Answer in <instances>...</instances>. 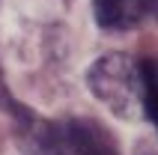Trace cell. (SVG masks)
Listing matches in <instances>:
<instances>
[{
	"label": "cell",
	"mask_w": 158,
	"mask_h": 155,
	"mask_svg": "<svg viewBox=\"0 0 158 155\" xmlns=\"http://www.w3.org/2000/svg\"><path fill=\"white\" fill-rule=\"evenodd\" d=\"M87 86L107 111L123 119L143 116V72L128 54H105L87 72Z\"/></svg>",
	"instance_id": "obj_1"
},
{
	"label": "cell",
	"mask_w": 158,
	"mask_h": 155,
	"mask_svg": "<svg viewBox=\"0 0 158 155\" xmlns=\"http://www.w3.org/2000/svg\"><path fill=\"white\" fill-rule=\"evenodd\" d=\"M48 155H123L114 134L96 119H60L45 125Z\"/></svg>",
	"instance_id": "obj_2"
},
{
	"label": "cell",
	"mask_w": 158,
	"mask_h": 155,
	"mask_svg": "<svg viewBox=\"0 0 158 155\" xmlns=\"http://www.w3.org/2000/svg\"><path fill=\"white\" fill-rule=\"evenodd\" d=\"M146 155H155V152H146Z\"/></svg>",
	"instance_id": "obj_6"
},
{
	"label": "cell",
	"mask_w": 158,
	"mask_h": 155,
	"mask_svg": "<svg viewBox=\"0 0 158 155\" xmlns=\"http://www.w3.org/2000/svg\"><path fill=\"white\" fill-rule=\"evenodd\" d=\"M93 15L105 30H131L158 18V0H93Z\"/></svg>",
	"instance_id": "obj_3"
},
{
	"label": "cell",
	"mask_w": 158,
	"mask_h": 155,
	"mask_svg": "<svg viewBox=\"0 0 158 155\" xmlns=\"http://www.w3.org/2000/svg\"><path fill=\"white\" fill-rule=\"evenodd\" d=\"M0 107L3 111H9V113H15V116H27L21 107L15 104V98L9 95V90H6V84H3V75H0Z\"/></svg>",
	"instance_id": "obj_5"
},
{
	"label": "cell",
	"mask_w": 158,
	"mask_h": 155,
	"mask_svg": "<svg viewBox=\"0 0 158 155\" xmlns=\"http://www.w3.org/2000/svg\"><path fill=\"white\" fill-rule=\"evenodd\" d=\"M143 72V116L155 122L158 128V57L140 63Z\"/></svg>",
	"instance_id": "obj_4"
}]
</instances>
